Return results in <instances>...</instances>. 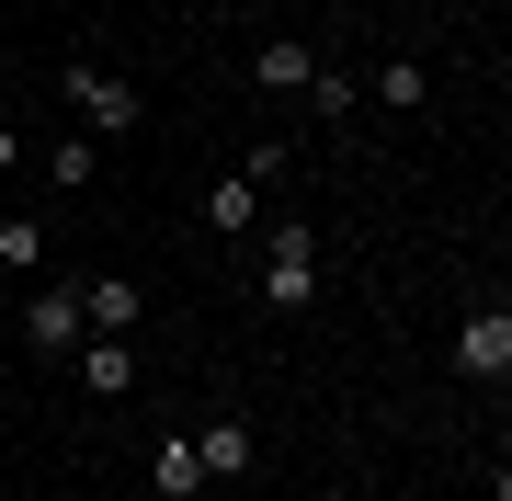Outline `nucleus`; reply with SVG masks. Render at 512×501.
Returning a JSON list of instances; mask_svg holds the SVG:
<instances>
[{
	"label": "nucleus",
	"mask_w": 512,
	"mask_h": 501,
	"mask_svg": "<svg viewBox=\"0 0 512 501\" xmlns=\"http://www.w3.org/2000/svg\"><path fill=\"white\" fill-rule=\"evenodd\" d=\"M148 490H160V501H194V490H205V456H194V433H171V445L148 456Z\"/></svg>",
	"instance_id": "9d476101"
},
{
	"label": "nucleus",
	"mask_w": 512,
	"mask_h": 501,
	"mask_svg": "<svg viewBox=\"0 0 512 501\" xmlns=\"http://www.w3.org/2000/svg\"><path fill=\"white\" fill-rule=\"evenodd\" d=\"M285 160H296L285 137H262V149H239V183H262V194H274V183H285Z\"/></svg>",
	"instance_id": "2eb2a0df"
},
{
	"label": "nucleus",
	"mask_w": 512,
	"mask_h": 501,
	"mask_svg": "<svg viewBox=\"0 0 512 501\" xmlns=\"http://www.w3.org/2000/svg\"><path fill=\"white\" fill-rule=\"evenodd\" d=\"M23 342H35V353H80V342H92V331H80V285H35Z\"/></svg>",
	"instance_id": "20e7f679"
},
{
	"label": "nucleus",
	"mask_w": 512,
	"mask_h": 501,
	"mask_svg": "<svg viewBox=\"0 0 512 501\" xmlns=\"http://www.w3.org/2000/svg\"><path fill=\"white\" fill-rule=\"evenodd\" d=\"M194 456H205V479H251V467H262V433L251 422H205Z\"/></svg>",
	"instance_id": "0eeeda50"
},
{
	"label": "nucleus",
	"mask_w": 512,
	"mask_h": 501,
	"mask_svg": "<svg viewBox=\"0 0 512 501\" xmlns=\"http://www.w3.org/2000/svg\"><path fill=\"white\" fill-rule=\"evenodd\" d=\"M365 103H387V114H421V103H433V69H410V57H387V69L365 80Z\"/></svg>",
	"instance_id": "9b49d317"
},
{
	"label": "nucleus",
	"mask_w": 512,
	"mask_h": 501,
	"mask_svg": "<svg viewBox=\"0 0 512 501\" xmlns=\"http://www.w3.org/2000/svg\"><path fill=\"white\" fill-rule=\"evenodd\" d=\"M80 331H137V285L126 274H80Z\"/></svg>",
	"instance_id": "6e6552de"
},
{
	"label": "nucleus",
	"mask_w": 512,
	"mask_h": 501,
	"mask_svg": "<svg viewBox=\"0 0 512 501\" xmlns=\"http://www.w3.org/2000/svg\"><path fill=\"white\" fill-rule=\"evenodd\" d=\"M92 171H103V137H80V126H69V137L46 149V183H69V194H80Z\"/></svg>",
	"instance_id": "f8f14e48"
},
{
	"label": "nucleus",
	"mask_w": 512,
	"mask_h": 501,
	"mask_svg": "<svg viewBox=\"0 0 512 501\" xmlns=\"http://www.w3.org/2000/svg\"><path fill=\"white\" fill-rule=\"evenodd\" d=\"M228 12H251V0H228Z\"/></svg>",
	"instance_id": "a211bd4d"
},
{
	"label": "nucleus",
	"mask_w": 512,
	"mask_h": 501,
	"mask_svg": "<svg viewBox=\"0 0 512 501\" xmlns=\"http://www.w3.org/2000/svg\"><path fill=\"white\" fill-rule=\"evenodd\" d=\"M319 297V240H308V228H274V240H262V308H308Z\"/></svg>",
	"instance_id": "f03ea898"
},
{
	"label": "nucleus",
	"mask_w": 512,
	"mask_h": 501,
	"mask_svg": "<svg viewBox=\"0 0 512 501\" xmlns=\"http://www.w3.org/2000/svg\"><path fill=\"white\" fill-rule=\"evenodd\" d=\"M308 501H365V490H353V479H330V490H308Z\"/></svg>",
	"instance_id": "f3484780"
},
{
	"label": "nucleus",
	"mask_w": 512,
	"mask_h": 501,
	"mask_svg": "<svg viewBox=\"0 0 512 501\" xmlns=\"http://www.w3.org/2000/svg\"><path fill=\"white\" fill-rule=\"evenodd\" d=\"M69 103H80V137H137L148 126V92L114 69H69Z\"/></svg>",
	"instance_id": "f257e3e1"
},
{
	"label": "nucleus",
	"mask_w": 512,
	"mask_h": 501,
	"mask_svg": "<svg viewBox=\"0 0 512 501\" xmlns=\"http://www.w3.org/2000/svg\"><path fill=\"white\" fill-rule=\"evenodd\" d=\"M308 69H319V57L296 46V35H274V46L251 57V92H274V103H296V92H308Z\"/></svg>",
	"instance_id": "1a4fd4ad"
},
{
	"label": "nucleus",
	"mask_w": 512,
	"mask_h": 501,
	"mask_svg": "<svg viewBox=\"0 0 512 501\" xmlns=\"http://www.w3.org/2000/svg\"><path fill=\"white\" fill-rule=\"evenodd\" d=\"M0 171H23V126H12V114H0Z\"/></svg>",
	"instance_id": "dca6fc26"
},
{
	"label": "nucleus",
	"mask_w": 512,
	"mask_h": 501,
	"mask_svg": "<svg viewBox=\"0 0 512 501\" xmlns=\"http://www.w3.org/2000/svg\"><path fill=\"white\" fill-rule=\"evenodd\" d=\"M46 262V228L35 217H0V274H35Z\"/></svg>",
	"instance_id": "4468645a"
},
{
	"label": "nucleus",
	"mask_w": 512,
	"mask_h": 501,
	"mask_svg": "<svg viewBox=\"0 0 512 501\" xmlns=\"http://www.w3.org/2000/svg\"><path fill=\"white\" fill-rule=\"evenodd\" d=\"M205 228H217V240H262V183L217 171V183H205Z\"/></svg>",
	"instance_id": "423d86ee"
},
{
	"label": "nucleus",
	"mask_w": 512,
	"mask_h": 501,
	"mask_svg": "<svg viewBox=\"0 0 512 501\" xmlns=\"http://www.w3.org/2000/svg\"><path fill=\"white\" fill-rule=\"evenodd\" d=\"M80 388H92V399H126L137 388V342L126 331H92V342H80Z\"/></svg>",
	"instance_id": "39448f33"
},
{
	"label": "nucleus",
	"mask_w": 512,
	"mask_h": 501,
	"mask_svg": "<svg viewBox=\"0 0 512 501\" xmlns=\"http://www.w3.org/2000/svg\"><path fill=\"white\" fill-rule=\"evenodd\" d=\"M308 114H330V126L365 114V80H353V69H308Z\"/></svg>",
	"instance_id": "ddd939ff"
},
{
	"label": "nucleus",
	"mask_w": 512,
	"mask_h": 501,
	"mask_svg": "<svg viewBox=\"0 0 512 501\" xmlns=\"http://www.w3.org/2000/svg\"><path fill=\"white\" fill-rule=\"evenodd\" d=\"M456 376H478V388H501V376H512V308H501V297L456 319Z\"/></svg>",
	"instance_id": "7ed1b4c3"
}]
</instances>
